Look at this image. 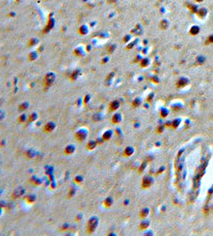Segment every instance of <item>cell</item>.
Wrapping results in <instances>:
<instances>
[{
  "label": "cell",
  "mask_w": 213,
  "mask_h": 236,
  "mask_svg": "<svg viewBox=\"0 0 213 236\" xmlns=\"http://www.w3.org/2000/svg\"><path fill=\"white\" fill-rule=\"evenodd\" d=\"M97 218H92L89 221V233H93L94 230L96 229V227H97Z\"/></svg>",
  "instance_id": "obj_1"
},
{
  "label": "cell",
  "mask_w": 213,
  "mask_h": 236,
  "mask_svg": "<svg viewBox=\"0 0 213 236\" xmlns=\"http://www.w3.org/2000/svg\"><path fill=\"white\" fill-rule=\"evenodd\" d=\"M118 106H119V102H118V101H116V102L113 101L112 103L110 104V109H111V110H114V109L118 108Z\"/></svg>",
  "instance_id": "obj_2"
},
{
  "label": "cell",
  "mask_w": 213,
  "mask_h": 236,
  "mask_svg": "<svg viewBox=\"0 0 213 236\" xmlns=\"http://www.w3.org/2000/svg\"><path fill=\"white\" fill-rule=\"evenodd\" d=\"M53 128H54V125H53V123H48V124L46 125V128H45V129H46V130L49 129V131H51V130H52Z\"/></svg>",
  "instance_id": "obj_3"
},
{
  "label": "cell",
  "mask_w": 213,
  "mask_h": 236,
  "mask_svg": "<svg viewBox=\"0 0 213 236\" xmlns=\"http://www.w3.org/2000/svg\"><path fill=\"white\" fill-rule=\"evenodd\" d=\"M0 214H1V209H0Z\"/></svg>",
  "instance_id": "obj_4"
}]
</instances>
